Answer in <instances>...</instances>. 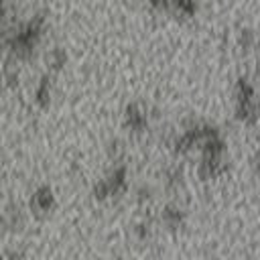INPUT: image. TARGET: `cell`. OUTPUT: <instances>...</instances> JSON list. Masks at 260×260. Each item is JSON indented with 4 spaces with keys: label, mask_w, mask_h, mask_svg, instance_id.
Instances as JSON below:
<instances>
[{
    "label": "cell",
    "mask_w": 260,
    "mask_h": 260,
    "mask_svg": "<svg viewBox=\"0 0 260 260\" xmlns=\"http://www.w3.org/2000/svg\"><path fill=\"white\" fill-rule=\"evenodd\" d=\"M53 205V191L49 187H39L32 195V207L39 211H47Z\"/></svg>",
    "instance_id": "2"
},
{
    "label": "cell",
    "mask_w": 260,
    "mask_h": 260,
    "mask_svg": "<svg viewBox=\"0 0 260 260\" xmlns=\"http://www.w3.org/2000/svg\"><path fill=\"white\" fill-rule=\"evenodd\" d=\"M126 124L132 128V130H144L146 128V122H148V116H146V112L140 108V106H136V104H130L128 108H126Z\"/></svg>",
    "instance_id": "1"
}]
</instances>
